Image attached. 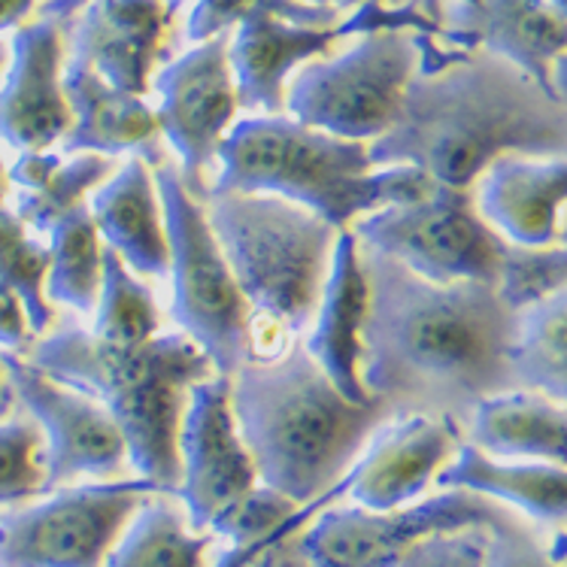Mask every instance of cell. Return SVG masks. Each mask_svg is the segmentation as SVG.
Here are the masks:
<instances>
[{"label":"cell","instance_id":"6da1fadb","mask_svg":"<svg viewBox=\"0 0 567 567\" xmlns=\"http://www.w3.org/2000/svg\"><path fill=\"white\" fill-rule=\"evenodd\" d=\"M359 258L371 291L359 373L392 419H452L464 431L483 398L516 389V313L495 286L431 282L364 244Z\"/></svg>","mask_w":567,"mask_h":567},{"label":"cell","instance_id":"83f0119b","mask_svg":"<svg viewBox=\"0 0 567 567\" xmlns=\"http://www.w3.org/2000/svg\"><path fill=\"white\" fill-rule=\"evenodd\" d=\"M216 534H197L171 495H152L110 549L104 567H207L204 556Z\"/></svg>","mask_w":567,"mask_h":567},{"label":"cell","instance_id":"836d02e7","mask_svg":"<svg viewBox=\"0 0 567 567\" xmlns=\"http://www.w3.org/2000/svg\"><path fill=\"white\" fill-rule=\"evenodd\" d=\"M47 446L43 429L28 419L0 422V507L43 495Z\"/></svg>","mask_w":567,"mask_h":567},{"label":"cell","instance_id":"7dc6e473","mask_svg":"<svg viewBox=\"0 0 567 567\" xmlns=\"http://www.w3.org/2000/svg\"><path fill=\"white\" fill-rule=\"evenodd\" d=\"M419 10L429 16L431 22H437L443 28V0H416Z\"/></svg>","mask_w":567,"mask_h":567},{"label":"cell","instance_id":"ac0fdd59","mask_svg":"<svg viewBox=\"0 0 567 567\" xmlns=\"http://www.w3.org/2000/svg\"><path fill=\"white\" fill-rule=\"evenodd\" d=\"M171 22L162 0H89L70 22V59L85 61L110 85L143 97Z\"/></svg>","mask_w":567,"mask_h":567},{"label":"cell","instance_id":"8fae6325","mask_svg":"<svg viewBox=\"0 0 567 567\" xmlns=\"http://www.w3.org/2000/svg\"><path fill=\"white\" fill-rule=\"evenodd\" d=\"M507 516L495 501L464 492L441 488L431 498L385 513L364 507H324L307 528L303 546L316 567H398L410 546L431 534L492 528Z\"/></svg>","mask_w":567,"mask_h":567},{"label":"cell","instance_id":"8d00e7d4","mask_svg":"<svg viewBox=\"0 0 567 567\" xmlns=\"http://www.w3.org/2000/svg\"><path fill=\"white\" fill-rule=\"evenodd\" d=\"M488 528L431 534L410 546L398 567H486Z\"/></svg>","mask_w":567,"mask_h":567},{"label":"cell","instance_id":"3957f363","mask_svg":"<svg viewBox=\"0 0 567 567\" xmlns=\"http://www.w3.org/2000/svg\"><path fill=\"white\" fill-rule=\"evenodd\" d=\"M231 410L258 483L298 507L328 495L392 419L380 398L347 401L307 347L246 361L231 377Z\"/></svg>","mask_w":567,"mask_h":567},{"label":"cell","instance_id":"d590c367","mask_svg":"<svg viewBox=\"0 0 567 567\" xmlns=\"http://www.w3.org/2000/svg\"><path fill=\"white\" fill-rule=\"evenodd\" d=\"M340 498H347L343 480H340L328 495L316 498L313 504H303V507L298 509V513H295V516H291V519L286 522V525H282V528H279V532L274 534V537H270L244 567H316L310 553H307V546H303V528H307L324 507H331V504Z\"/></svg>","mask_w":567,"mask_h":567},{"label":"cell","instance_id":"8992f818","mask_svg":"<svg viewBox=\"0 0 567 567\" xmlns=\"http://www.w3.org/2000/svg\"><path fill=\"white\" fill-rule=\"evenodd\" d=\"M204 209L249 310L291 334L313 322L340 234L334 225L277 195H213Z\"/></svg>","mask_w":567,"mask_h":567},{"label":"cell","instance_id":"f1b7e54d","mask_svg":"<svg viewBox=\"0 0 567 567\" xmlns=\"http://www.w3.org/2000/svg\"><path fill=\"white\" fill-rule=\"evenodd\" d=\"M47 301L73 307L76 313L97 310L104 286V249L89 204L70 209L49 231Z\"/></svg>","mask_w":567,"mask_h":567},{"label":"cell","instance_id":"4fadbf2b","mask_svg":"<svg viewBox=\"0 0 567 567\" xmlns=\"http://www.w3.org/2000/svg\"><path fill=\"white\" fill-rule=\"evenodd\" d=\"M183 483L176 498L186 504L188 528L209 534L258 486L252 455L240 441L231 410V380L209 377L188 392L179 429Z\"/></svg>","mask_w":567,"mask_h":567},{"label":"cell","instance_id":"f546056e","mask_svg":"<svg viewBox=\"0 0 567 567\" xmlns=\"http://www.w3.org/2000/svg\"><path fill=\"white\" fill-rule=\"evenodd\" d=\"M162 316L158 303L143 282L110 246L104 249V286L97 298V322L94 334L116 347H140L158 337Z\"/></svg>","mask_w":567,"mask_h":567},{"label":"cell","instance_id":"f907efd6","mask_svg":"<svg viewBox=\"0 0 567 567\" xmlns=\"http://www.w3.org/2000/svg\"><path fill=\"white\" fill-rule=\"evenodd\" d=\"M558 244L567 246V207L565 213H561V225H558Z\"/></svg>","mask_w":567,"mask_h":567},{"label":"cell","instance_id":"f6af8a7d","mask_svg":"<svg viewBox=\"0 0 567 567\" xmlns=\"http://www.w3.org/2000/svg\"><path fill=\"white\" fill-rule=\"evenodd\" d=\"M12 398H16V392H12L10 377H7V371H3V361H0V419L10 413Z\"/></svg>","mask_w":567,"mask_h":567},{"label":"cell","instance_id":"ba28073f","mask_svg":"<svg viewBox=\"0 0 567 567\" xmlns=\"http://www.w3.org/2000/svg\"><path fill=\"white\" fill-rule=\"evenodd\" d=\"M416 70V34H368L337 59L303 64L286 92V110L307 127L373 143L394 125Z\"/></svg>","mask_w":567,"mask_h":567},{"label":"cell","instance_id":"4316f807","mask_svg":"<svg viewBox=\"0 0 567 567\" xmlns=\"http://www.w3.org/2000/svg\"><path fill=\"white\" fill-rule=\"evenodd\" d=\"M509 373L528 389L567 410V289L516 313Z\"/></svg>","mask_w":567,"mask_h":567},{"label":"cell","instance_id":"f5cc1de1","mask_svg":"<svg viewBox=\"0 0 567 567\" xmlns=\"http://www.w3.org/2000/svg\"><path fill=\"white\" fill-rule=\"evenodd\" d=\"M7 55H10V49H7V43L0 40V73H3V68H7Z\"/></svg>","mask_w":567,"mask_h":567},{"label":"cell","instance_id":"d6a6232c","mask_svg":"<svg viewBox=\"0 0 567 567\" xmlns=\"http://www.w3.org/2000/svg\"><path fill=\"white\" fill-rule=\"evenodd\" d=\"M495 289L513 313H522L534 303L546 301L549 295L567 289V246L525 249L507 244Z\"/></svg>","mask_w":567,"mask_h":567},{"label":"cell","instance_id":"e575fe53","mask_svg":"<svg viewBox=\"0 0 567 567\" xmlns=\"http://www.w3.org/2000/svg\"><path fill=\"white\" fill-rule=\"evenodd\" d=\"M298 509L301 507L286 495H279L277 488L258 483L225 519L216 522V528L209 534L225 537L231 546H252L277 534Z\"/></svg>","mask_w":567,"mask_h":567},{"label":"cell","instance_id":"e0dca14e","mask_svg":"<svg viewBox=\"0 0 567 567\" xmlns=\"http://www.w3.org/2000/svg\"><path fill=\"white\" fill-rule=\"evenodd\" d=\"M443 43L498 55L556 94L553 64L567 55V19L549 0H443Z\"/></svg>","mask_w":567,"mask_h":567},{"label":"cell","instance_id":"60d3db41","mask_svg":"<svg viewBox=\"0 0 567 567\" xmlns=\"http://www.w3.org/2000/svg\"><path fill=\"white\" fill-rule=\"evenodd\" d=\"M270 537H274V534H270ZM270 537H265V540H258V544L252 546H228V549L219 553V558H216V567H244L246 561H249V558H252L255 553L270 540Z\"/></svg>","mask_w":567,"mask_h":567},{"label":"cell","instance_id":"cb8c5ba5","mask_svg":"<svg viewBox=\"0 0 567 567\" xmlns=\"http://www.w3.org/2000/svg\"><path fill=\"white\" fill-rule=\"evenodd\" d=\"M464 431V441L501 462L567 467V410L528 389L483 398Z\"/></svg>","mask_w":567,"mask_h":567},{"label":"cell","instance_id":"484cf974","mask_svg":"<svg viewBox=\"0 0 567 567\" xmlns=\"http://www.w3.org/2000/svg\"><path fill=\"white\" fill-rule=\"evenodd\" d=\"M116 171V158L94 152H80L73 158L52 152H22L7 174L19 186L16 216L28 228L49 234L55 221L64 219L70 209L82 207L85 195L97 192Z\"/></svg>","mask_w":567,"mask_h":567},{"label":"cell","instance_id":"f35d334b","mask_svg":"<svg viewBox=\"0 0 567 567\" xmlns=\"http://www.w3.org/2000/svg\"><path fill=\"white\" fill-rule=\"evenodd\" d=\"M31 322L24 313L22 298L0 282V347L7 349H24L31 340Z\"/></svg>","mask_w":567,"mask_h":567},{"label":"cell","instance_id":"74e56055","mask_svg":"<svg viewBox=\"0 0 567 567\" xmlns=\"http://www.w3.org/2000/svg\"><path fill=\"white\" fill-rule=\"evenodd\" d=\"M486 567H567L549 558L540 540L513 513L488 528Z\"/></svg>","mask_w":567,"mask_h":567},{"label":"cell","instance_id":"db71d44e","mask_svg":"<svg viewBox=\"0 0 567 567\" xmlns=\"http://www.w3.org/2000/svg\"><path fill=\"white\" fill-rule=\"evenodd\" d=\"M561 565H567V558H565V561H561Z\"/></svg>","mask_w":567,"mask_h":567},{"label":"cell","instance_id":"d6986e66","mask_svg":"<svg viewBox=\"0 0 567 567\" xmlns=\"http://www.w3.org/2000/svg\"><path fill=\"white\" fill-rule=\"evenodd\" d=\"M64 97L73 113V125L61 140L64 155L94 152L116 158L122 152H131L155 171L171 162L162 146L155 110L137 94L110 85L85 61L70 59L64 64Z\"/></svg>","mask_w":567,"mask_h":567},{"label":"cell","instance_id":"7402d4cb","mask_svg":"<svg viewBox=\"0 0 567 567\" xmlns=\"http://www.w3.org/2000/svg\"><path fill=\"white\" fill-rule=\"evenodd\" d=\"M343 37H349L343 22H337L334 28H301L265 16L237 24L228 59L240 110L258 116H279L286 106V82L291 70L324 55Z\"/></svg>","mask_w":567,"mask_h":567},{"label":"cell","instance_id":"52a82bcc","mask_svg":"<svg viewBox=\"0 0 567 567\" xmlns=\"http://www.w3.org/2000/svg\"><path fill=\"white\" fill-rule=\"evenodd\" d=\"M155 186L167 225L174 319L207 352L216 373L231 380L246 361L258 359L252 310L209 228L207 209L186 192L179 164L164 162L155 171Z\"/></svg>","mask_w":567,"mask_h":567},{"label":"cell","instance_id":"681fc988","mask_svg":"<svg viewBox=\"0 0 567 567\" xmlns=\"http://www.w3.org/2000/svg\"><path fill=\"white\" fill-rule=\"evenodd\" d=\"M7 167H3V162H0V207H3V197H7Z\"/></svg>","mask_w":567,"mask_h":567},{"label":"cell","instance_id":"2e32d148","mask_svg":"<svg viewBox=\"0 0 567 567\" xmlns=\"http://www.w3.org/2000/svg\"><path fill=\"white\" fill-rule=\"evenodd\" d=\"M68 22L40 16L22 24L10 43V70L0 85V137L19 152H47L73 125L64 97Z\"/></svg>","mask_w":567,"mask_h":567},{"label":"cell","instance_id":"9a60e30c","mask_svg":"<svg viewBox=\"0 0 567 567\" xmlns=\"http://www.w3.org/2000/svg\"><path fill=\"white\" fill-rule=\"evenodd\" d=\"M462 441V425L452 419H385L343 476L347 498L373 513L406 507L434 486Z\"/></svg>","mask_w":567,"mask_h":567},{"label":"cell","instance_id":"5b68a950","mask_svg":"<svg viewBox=\"0 0 567 567\" xmlns=\"http://www.w3.org/2000/svg\"><path fill=\"white\" fill-rule=\"evenodd\" d=\"M213 195H277L313 209L337 231L368 213L422 200L434 179L419 167L373 171L368 143L324 134L291 116H249L234 122L216 152Z\"/></svg>","mask_w":567,"mask_h":567},{"label":"cell","instance_id":"9c48e42d","mask_svg":"<svg viewBox=\"0 0 567 567\" xmlns=\"http://www.w3.org/2000/svg\"><path fill=\"white\" fill-rule=\"evenodd\" d=\"M349 231L359 244L392 255L431 282H488L498 286L507 240L476 213L474 188L434 183L413 204H394L355 219Z\"/></svg>","mask_w":567,"mask_h":567},{"label":"cell","instance_id":"4dcf8cb0","mask_svg":"<svg viewBox=\"0 0 567 567\" xmlns=\"http://www.w3.org/2000/svg\"><path fill=\"white\" fill-rule=\"evenodd\" d=\"M49 258V246L34 240L12 209L0 207V282L22 298L34 334L49 331L55 319L47 301Z\"/></svg>","mask_w":567,"mask_h":567},{"label":"cell","instance_id":"277c9868","mask_svg":"<svg viewBox=\"0 0 567 567\" xmlns=\"http://www.w3.org/2000/svg\"><path fill=\"white\" fill-rule=\"evenodd\" d=\"M28 361L61 385L104 404L122 429L127 462L174 498L183 483L179 429L188 392L216 377L209 355L192 337L174 331L140 347H116L80 324H64L37 340Z\"/></svg>","mask_w":567,"mask_h":567},{"label":"cell","instance_id":"30bf717a","mask_svg":"<svg viewBox=\"0 0 567 567\" xmlns=\"http://www.w3.org/2000/svg\"><path fill=\"white\" fill-rule=\"evenodd\" d=\"M162 488L143 480H113L59 488L31 507L0 513V567H104L140 504Z\"/></svg>","mask_w":567,"mask_h":567},{"label":"cell","instance_id":"7a4b0ae2","mask_svg":"<svg viewBox=\"0 0 567 567\" xmlns=\"http://www.w3.org/2000/svg\"><path fill=\"white\" fill-rule=\"evenodd\" d=\"M368 155L373 171L406 164L441 186L474 188L504 155L567 158V104L509 61L471 52L441 73H416Z\"/></svg>","mask_w":567,"mask_h":567},{"label":"cell","instance_id":"ee69618b","mask_svg":"<svg viewBox=\"0 0 567 567\" xmlns=\"http://www.w3.org/2000/svg\"><path fill=\"white\" fill-rule=\"evenodd\" d=\"M303 3H313V7H331V10H349V7H361V3H368V0H303ZM382 3H389V7H398L401 0H382Z\"/></svg>","mask_w":567,"mask_h":567},{"label":"cell","instance_id":"816d5d0a","mask_svg":"<svg viewBox=\"0 0 567 567\" xmlns=\"http://www.w3.org/2000/svg\"><path fill=\"white\" fill-rule=\"evenodd\" d=\"M549 3H553V10H556L561 19H567V0H549Z\"/></svg>","mask_w":567,"mask_h":567},{"label":"cell","instance_id":"603a6c76","mask_svg":"<svg viewBox=\"0 0 567 567\" xmlns=\"http://www.w3.org/2000/svg\"><path fill=\"white\" fill-rule=\"evenodd\" d=\"M97 234L122 258L131 274L162 279L171 274L167 225L150 164L131 155L92 195Z\"/></svg>","mask_w":567,"mask_h":567},{"label":"cell","instance_id":"bcb514c9","mask_svg":"<svg viewBox=\"0 0 567 567\" xmlns=\"http://www.w3.org/2000/svg\"><path fill=\"white\" fill-rule=\"evenodd\" d=\"M546 553H549V558H553V561H558V565L565 561L567 558V528H561V532L553 537V544H549V549H546Z\"/></svg>","mask_w":567,"mask_h":567},{"label":"cell","instance_id":"1f68e13d","mask_svg":"<svg viewBox=\"0 0 567 567\" xmlns=\"http://www.w3.org/2000/svg\"><path fill=\"white\" fill-rule=\"evenodd\" d=\"M279 19V22L301 24V28H334L340 12L331 7H313L303 0H195L188 12L186 40L204 43L209 37L228 34L237 24L249 19Z\"/></svg>","mask_w":567,"mask_h":567},{"label":"cell","instance_id":"7c38bea8","mask_svg":"<svg viewBox=\"0 0 567 567\" xmlns=\"http://www.w3.org/2000/svg\"><path fill=\"white\" fill-rule=\"evenodd\" d=\"M231 34H216L197 43L155 76L158 92V127L167 146L179 158V176L197 204H207V171L216 164V152L231 131L240 110L234 82Z\"/></svg>","mask_w":567,"mask_h":567},{"label":"cell","instance_id":"ab89813d","mask_svg":"<svg viewBox=\"0 0 567 567\" xmlns=\"http://www.w3.org/2000/svg\"><path fill=\"white\" fill-rule=\"evenodd\" d=\"M40 0H0V31H10V28H22L28 19V12L34 10Z\"/></svg>","mask_w":567,"mask_h":567},{"label":"cell","instance_id":"44dd1931","mask_svg":"<svg viewBox=\"0 0 567 567\" xmlns=\"http://www.w3.org/2000/svg\"><path fill=\"white\" fill-rule=\"evenodd\" d=\"M368 279L361 270L359 237L349 231L337 234L334 255H331V270L324 279L322 301L316 310L313 331L303 343L313 355L316 364L328 373L334 389L347 401L355 404H371L373 394H368L361 382V328L368 316Z\"/></svg>","mask_w":567,"mask_h":567},{"label":"cell","instance_id":"c3c4849f","mask_svg":"<svg viewBox=\"0 0 567 567\" xmlns=\"http://www.w3.org/2000/svg\"><path fill=\"white\" fill-rule=\"evenodd\" d=\"M164 3V10H167V16H171V19H174L176 12L183 10V7H186L188 0H162Z\"/></svg>","mask_w":567,"mask_h":567},{"label":"cell","instance_id":"b9f144b4","mask_svg":"<svg viewBox=\"0 0 567 567\" xmlns=\"http://www.w3.org/2000/svg\"><path fill=\"white\" fill-rule=\"evenodd\" d=\"M89 0H47L43 7H40V16H52V19H61V22H73L80 10L85 7Z\"/></svg>","mask_w":567,"mask_h":567},{"label":"cell","instance_id":"5bb4252c","mask_svg":"<svg viewBox=\"0 0 567 567\" xmlns=\"http://www.w3.org/2000/svg\"><path fill=\"white\" fill-rule=\"evenodd\" d=\"M0 361L16 398L47 431L43 495L59 492L76 476H113L122 471L127 458L125 437L104 404L61 385L12 352H3Z\"/></svg>","mask_w":567,"mask_h":567},{"label":"cell","instance_id":"ffe728a7","mask_svg":"<svg viewBox=\"0 0 567 567\" xmlns=\"http://www.w3.org/2000/svg\"><path fill=\"white\" fill-rule=\"evenodd\" d=\"M474 204L507 244L525 249L556 246L567 207V158L504 155L476 179Z\"/></svg>","mask_w":567,"mask_h":567},{"label":"cell","instance_id":"d4e9b609","mask_svg":"<svg viewBox=\"0 0 567 567\" xmlns=\"http://www.w3.org/2000/svg\"><path fill=\"white\" fill-rule=\"evenodd\" d=\"M437 488H464L495 504H507L540 525H567V467L544 462H501L467 441L441 474L434 476Z\"/></svg>","mask_w":567,"mask_h":567},{"label":"cell","instance_id":"7bdbcfd3","mask_svg":"<svg viewBox=\"0 0 567 567\" xmlns=\"http://www.w3.org/2000/svg\"><path fill=\"white\" fill-rule=\"evenodd\" d=\"M553 89H556L558 101H565L567 104V55H561V59L553 64Z\"/></svg>","mask_w":567,"mask_h":567}]
</instances>
